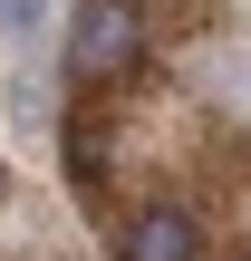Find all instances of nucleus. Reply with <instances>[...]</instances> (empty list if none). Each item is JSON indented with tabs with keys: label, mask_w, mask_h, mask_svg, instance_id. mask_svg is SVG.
<instances>
[{
	"label": "nucleus",
	"mask_w": 251,
	"mask_h": 261,
	"mask_svg": "<svg viewBox=\"0 0 251 261\" xmlns=\"http://www.w3.org/2000/svg\"><path fill=\"white\" fill-rule=\"evenodd\" d=\"M116 261H203V232H193V213H184V203H155V213H135V223H126Z\"/></svg>",
	"instance_id": "obj_2"
},
{
	"label": "nucleus",
	"mask_w": 251,
	"mask_h": 261,
	"mask_svg": "<svg viewBox=\"0 0 251 261\" xmlns=\"http://www.w3.org/2000/svg\"><path fill=\"white\" fill-rule=\"evenodd\" d=\"M68 174L97 184L106 174V136H97V107H68Z\"/></svg>",
	"instance_id": "obj_3"
},
{
	"label": "nucleus",
	"mask_w": 251,
	"mask_h": 261,
	"mask_svg": "<svg viewBox=\"0 0 251 261\" xmlns=\"http://www.w3.org/2000/svg\"><path fill=\"white\" fill-rule=\"evenodd\" d=\"M39 19V0H0V29H29Z\"/></svg>",
	"instance_id": "obj_4"
},
{
	"label": "nucleus",
	"mask_w": 251,
	"mask_h": 261,
	"mask_svg": "<svg viewBox=\"0 0 251 261\" xmlns=\"http://www.w3.org/2000/svg\"><path fill=\"white\" fill-rule=\"evenodd\" d=\"M145 68V10L135 0H77L68 19V77L77 87H116Z\"/></svg>",
	"instance_id": "obj_1"
}]
</instances>
